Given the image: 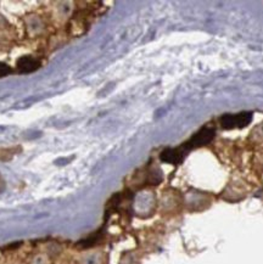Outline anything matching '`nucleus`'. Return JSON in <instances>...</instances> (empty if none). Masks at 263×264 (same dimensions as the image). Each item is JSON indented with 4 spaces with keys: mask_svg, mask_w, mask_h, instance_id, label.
I'll list each match as a JSON object with an SVG mask.
<instances>
[{
    "mask_svg": "<svg viewBox=\"0 0 263 264\" xmlns=\"http://www.w3.org/2000/svg\"><path fill=\"white\" fill-rule=\"evenodd\" d=\"M213 138L214 130L212 129V128L205 127L202 128V129H200L196 134L192 135L185 144L182 145V147L188 152L192 149H196V147H201L209 144V142L213 140Z\"/></svg>",
    "mask_w": 263,
    "mask_h": 264,
    "instance_id": "nucleus-1",
    "label": "nucleus"
},
{
    "mask_svg": "<svg viewBox=\"0 0 263 264\" xmlns=\"http://www.w3.org/2000/svg\"><path fill=\"white\" fill-rule=\"evenodd\" d=\"M252 121V112H241L238 115H224L221 118V124L224 129L245 128Z\"/></svg>",
    "mask_w": 263,
    "mask_h": 264,
    "instance_id": "nucleus-2",
    "label": "nucleus"
},
{
    "mask_svg": "<svg viewBox=\"0 0 263 264\" xmlns=\"http://www.w3.org/2000/svg\"><path fill=\"white\" fill-rule=\"evenodd\" d=\"M187 154L188 152L182 146L177 147V149H166L161 152L160 158L166 163H179Z\"/></svg>",
    "mask_w": 263,
    "mask_h": 264,
    "instance_id": "nucleus-3",
    "label": "nucleus"
},
{
    "mask_svg": "<svg viewBox=\"0 0 263 264\" xmlns=\"http://www.w3.org/2000/svg\"><path fill=\"white\" fill-rule=\"evenodd\" d=\"M40 64L32 56H22L17 60L16 67L19 73H31L39 69Z\"/></svg>",
    "mask_w": 263,
    "mask_h": 264,
    "instance_id": "nucleus-4",
    "label": "nucleus"
},
{
    "mask_svg": "<svg viewBox=\"0 0 263 264\" xmlns=\"http://www.w3.org/2000/svg\"><path fill=\"white\" fill-rule=\"evenodd\" d=\"M22 151V147L19 145L9 147H0V162H9L14 158L16 155Z\"/></svg>",
    "mask_w": 263,
    "mask_h": 264,
    "instance_id": "nucleus-5",
    "label": "nucleus"
},
{
    "mask_svg": "<svg viewBox=\"0 0 263 264\" xmlns=\"http://www.w3.org/2000/svg\"><path fill=\"white\" fill-rule=\"evenodd\" d=\"M11 71L12 70L10 69L6 64H2V62H0V77L9 76V74L11 73Z\"/></svg>",
    "mask_w": 263,
    "mask_h": 264,
    "instance_id": "nucleus-6",
    "label": "nucleus"
},
{
    "mask_svg": "<svg viewBox=\"0 0 263 264\" xmlns=\"http://www.w3.org/2000/svg\"><path fill=\"white\" fill-rule=\"evenodd\" d=\"M5 189V181H4V179L1 178V176H0V193H1L2 190H4Z\"/></svg>",
    "mask_w": 263,
    "mask_h": 264,
    "instance_id": "nucleus-7",
    "label": "nucleus"
}]
</instances>
